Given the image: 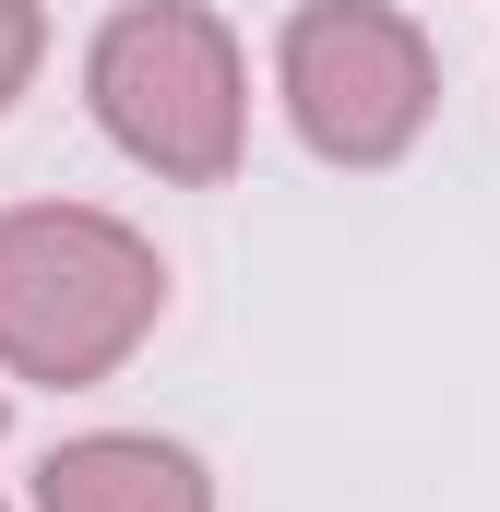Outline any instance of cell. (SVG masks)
<instances>
[{
    "instance_id": "obj_1",
    "label": "cell",
    "mask_w": 500,
    "mask_h": 512,
    "mask_svg": "<svg viewBox=\"0 0 500 512\" xmlns=\"http://www.w3.org/2000/svg\"><path fill=\"white\" fill-rule=\"evenodd\" d=\"M167 322V262L143 227L96 203H12L0 215V370L84 393L131 370V346Z\"/></svg>"
},
{
    "instance_id": "obj_2",
    "label": "cell",
    "mask_w": 500,
    "mask_h": 512,
    "mask_svg": "<svg viewBox=\"0 0 500 512\" xmlns=\"http://www.w3.org/2000/svg\"><path fill=\"white\" fill-rule=\"evenodd\" d=\"M84 108L131 167L215 191L250 155V60L203 0H120L84 48Z\"/></svg>"
},
{
    "instance_id": "obj_3",
    "label": "cell",
    "mask_w": 500,
    "mask_h": 512,
    "mask_svg": "<svg viewBox=\"0 0 500 512\" xmlns=\"http://www.w3.org/2000/svg\"><path fill=\"white\" fill-rule=\"evenodd\" d=\"M274 96L322 167H393L441 108V60L393 0H298L274 36Z\"/></svg>"
},
{
    "instance_id": "obj_4",
    "label": "cell",
    "mask_w": 500,
    "mask_h": 512,
    "mask_svg": "<svg viewBox=\"0 0 500 512\" xmlns=\"http://www.w3.org/2000/svg\"><path fill=\"white\" fill-rule=\"evenodd\" d=\"M36 512H215V477L155 429H84L36 465Z\"/></svg>"
},
{
    "instance_id": "obj_5",
    "label": "cell",
    "mask_w": 500,
    "mask_h": 512,
    "mask_svg": "<svg viewBox=\"0 0 500 512\" xmlns=\"http://www.w3.org/2000/svg\"><path fill=\"white\" fill-rule=\"evenodd\" d=\"M36 60H48V12H36V0H0V120H12V96L36 84Z\"/></svg>"
}]
</instances>
